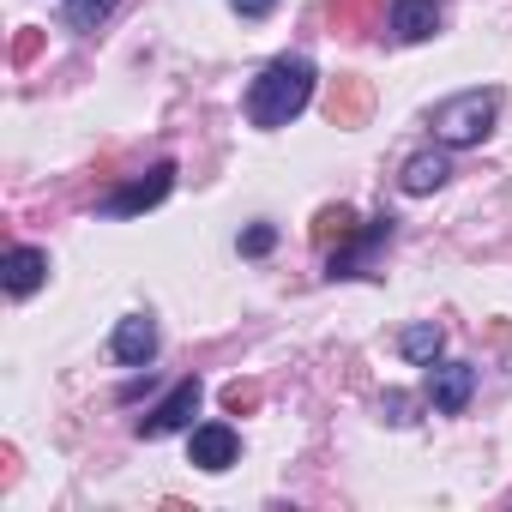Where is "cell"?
<instances>
[{"mask_svg": "<svg viewBox=\"0 0 512 512\" xmlns=\"http://www.w3.org/2000/svg\"><path fill=\"white\" fill-rule=\"evenodd\" d=\"M314 97V61L308 55H278L260 79L247 85V121L253 127H290Z\"/></svg>", "mask_w": 512, "mask_h": 512, "instance_id": "obj_1", "label": "cell"}, {"mask_svg": "<svg viewBox=\"0 0 512 512\" xmlns=\"http://www.w3.org/2000/svg\"><path fill=\"white\" fill-rule=\"evenodd\" d=\"M494 115H500V97L494 91H458L434 109V139L446 151H464V145H482L494 133Z\"/></svg>", "mask_w": 512, "mask_h": 512, "instance_id": "obj_2", "label": "cell"}, {"mask_svg": "<svg viewBox=\"0 0 512 512\" xmlns=\"http://www.w3.org/2000/svg\"><path fill=\"white\" fill-rule=\"evenodd\" d=\"M392 229H398V217H392V211L368 217V229H356L350 241H338V247H332L326 278H362V272H368V260H374V247H386V241H392Z\"/></svg>", "mask_w": 512, "mask_h": 512, "instance_id": "obj_3", "label": "cell"}, {"mask_svg": "<svg viewBox=\"0 0 512 512\" xmlns=\"http://www.w3.org/2000/svg\"><path fill=\"white\" fill-rule=\"evenodd\" d=\"M169 187H175V163H151L139 181H127V187H115L97 211L103 217H133V211H151V205H163L169 199Z\"/></svg>", "mask_w": 512, "mask_h": 512, "instance_id": "obj_4", "label": "cell"}, {"mask_svg": "<svg viewBox=\"0 0 512 512\" xmlns=\"http://www.w3.org/2000/svg\"><path fill=\"white\" fill-rule=\"evenodd\" d=\"M199 380H181L151 416H139V440H163V434H181V428H193V416H199Z\"/></svg>", "mask_w": 512, "mask_h": 512, "instance_id": "obj_5", "label": "cell"}, {"mask_svg": "<svg viewBox=\"0 0 512 512\" xmlns=\"http://www.w3.org/2000/svg\"><path fill=\"white\" fill-rule=\"evenodd\" d=\"M187 458L199 464V470H229L235 458H241V440H235V428L229 422H199L193 428V440H187Z\"/></svg>", "mask_w": 512, "mask_h": 512, "instance_id": "obj_6", "label": "cell"}, {"mask_svg": "<svg viewBox=\"0 0 512 512\" xmlns=\"http://www.w3.org/2000/svg\"><path fill=\"white\" fill-rule=\"evenodd\" d=\"M470 392H476V368H470V362H440V368L428 374V404H434L440 416H458V410L470 404Z\"/></svg>", "mask_w": 512, "mask_h": 512, "instance_id": "obj_7", "label": "cell"}, {"mask_svg": "<svg viewBox=\"0 0 512 512\" xmlns=\"http://www.w3.org/2000/svg\"><path fill=\"white\" fill-rule=\"evenodd\" d=\"M0 278H7V296H37L43 278H49V253L43 247H7Z\"/></svg>", "mask_w": 512, "mask_h": 512, "instance_id": "obj_8", "label": "cell"}, {"mask_svg": "<svg viewBox=\"0 0 512 512\" xmlns=\"http://www.w3.org/2000/svg\"><path fill=\"white\" fill-rule=\"evenodd\" d=\"M446 175H452V157H446V145H428V151H416V157L398 169V187H404L410 199H422V193L446 187Z\"/></svg>", "mask_w": 512, "mask_h": 512, "instance_id": "obj_9", "label": "cell"}, {"mask_svg": "<svg viewBox=\"0 0 512 512\" xmlns=\"http://www.w3.org/2000/svg\"><path fill=\"white\" fill-rule=\"evenodd\" d=\"M109 350H115V362H121V368H145V362L157 356V326H151L145 314H127V320L115 326Z\"/></svg>", "mask_w": 512, "mask_h": 512, "instance_id": "obj_10", "label": "cell"}, {"mask_svg": "<svg viewBox=\"0 0 512 512\" xmlns=\"http://www.w3.org/2000/svg\"><path fill=\"white\" fill-rule=\"evenodd\" d=\"M440 31V7L434 0H392V37L398 43H428Z\"/></svg>", "mask_w": 512, "mask_h": 512, "instance_id": "obj_11", "label": "cell"}, {"mask_svg": "<svg viewBox=\"0 0 512 512\" xmlns=\"http://www.w3.org/2000/svg\"><path fill=\"white\" fill-rule=\"evenodd\" d=\"M440 344H446V332H440L434 320H416V326L398 332V350H404V362H416V368H434V362H440Z\"/></svg>", "mask_w": 512, "mask_h": 512, "instance_id": "obj_12", "label": "cell"}, {"mask_svg": "<svg viewBox=\"0 0 512 512\" xmlns=\"http://www.w3.org/2000/svg\"><path fill=\"white\" fill-rule=\"evenodd\" d=\"M121 7V0H67L61 7V25L67 31H79V37H91V31H103L109 25V13Z\"/></svg>", "mask_w": 512, "mask_h": 512, "instance_id": "obj_13", "label": "cell"}, {"mask_svg": "<svg viewBox=\"0 0 512 512\" xmlns=\"http://www.w3.org/2000/svg\"><path fill=\"white\" fill-rule=\"evenodd\" d=\"M350 235H356V211H350V205H326V211L314 217V241H320V247L350 241Z\"/></svg>", "mask_w": 512, "mask_h": 512, "instance_id": "obj_14", "label": "cell"}, {"mask_svg": "<svg viewBox=\"0 0 512 512\" xmlns=\"http://www.w3.org/2000/svg\"><path fill=\"white\" fill-rule=\"evenodd\" d=\"M362 109H368V91H362L356 79H344V85L332 91V121H338V127H356Z\"/></svg>", "mask_w": 512, "mask_h": 512, "instance_id": "obj_15", "label": "cell"}, {"mask_svg": "<svg viewBox=\"0 0 512 512\" xmlns=\"http://www.w3.org/2000/svg\"><path fill=\"white\" fill-rule=\"evenodd\" d=\"M278 247V229L272 223H253L247 235H241V253H247V260H260V253H272Z\"/></svg>", "mask_w": 512, "mask_h": 512, "instance_id": "obj_16", "label": "cell"}, {"mask_svg": "<svg viewBox=\"0 0 512 512\" xmlns=\"http://www.w3.org/2000/svg\"><path fill=\"white\" fill-rule=\"evenodd\" d=\"M253 404H260V386H241V380L223 386V410H229V416H241V410H253Z\"/></svg>", "mask_w": 512, "mask_h": 512, "instance_id": "obj_17", "label": "cell"}, {"mask_svg": "<svg viewBox=\"0 0 512 512\" xmlns=\"http://www.w3.org/2000/svg\"><path fill=\"white\" fill-rule=\"evenodd\" d=\"M386 422H398V428L410 422V398L404 392H386Z\"/></svg>", "mask_w": 512, "mask_h": 512, "instance_id": "obj_18", "label": "cell"}, {"mask_svg": "<svg viewBox=\"0 0 512 512\" xmlns=\"http://www.w3.org/2000/svg\"><path fill=\"white\" fill-rule=\"evenodd\" d=\"M229 7H235L241 19H266V13L278 7V0H229Z\"/></svg>", "mask_w": 512, "mask_h": 512, "instance_id": "obj_19", "label": "cell"}]
</instances>
